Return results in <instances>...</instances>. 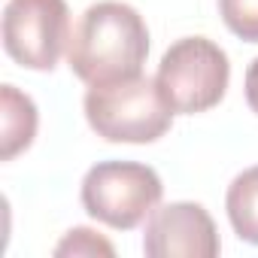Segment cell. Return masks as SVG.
I'll list each match as a JSON object with an SVG mask.
<instances>
[{
    "label": "cell",
    "instance_id": "5",
    "mask_svg": "<svg viewBox=\"0 0 258 258\" xmlns=\"http://www.w3.org/2000/svg\"><path fill=\"white\" fill-rule=\"evenodd\" d=\"M70 31L67 0H10L4 10V49L25 70H55Z\"/></svg>",
    "mask_w": 258,
    "mask_h": 258
},
{
    "label": "cell",
    "instance_id": "2",
    "mask_svg": "<svg viewBox=\"0 0 258 258\" xmlns=\"http://www.w3.org/2000/svg\"><path fill=\"white\" fill-rule=\"evenodd\" d=\"M85 118L91 131L106 143H137V146L161 140L173 124V112L164 103L158 82L143 73L118 82L88 85Z\"/></svg>",
    "mask_w": 258,
    "mask_h": 258
},
{
    "label": "cell",
    "instance_id": "9",
    "mask_svg": "<svg viewBox=\"0 0 258 258\" xmlns=\"http://www.w3.org/2000/svg\"><path fill=\"white\" fill-rule=\"evenodd\" d=\"M219 16L234 37L258 43V0H219Z\"/></svg>",
    "mask_w": 258,
    "mask_h": 258
},
{
    "label": "cell",
    "instance_id": "11",
    "mask_svg": "<svg viewBox=\"0 0 258 258\" xmlns=\"http://www.w3.org/2000/svg\"><path fill=\"white\" fill-rule=\"evenodd\" d=\"M246 103H249V109L258 115V58L249 64V70H246Z\"/></svg>",
    "mask_w": 258,
    "mask_h": 258
},
{
    "label": "cell",
    "instance_id": "10",
    "mask_svg": "<svg viewBox=\"0 0 258 258\" xmlns=\"http://www.w3.org/2000/svg\"><path fill=\"white\" fill-rule=\"evenodd\" d=\"M55 255H58V258H64V255H73V258H97V255L112 258V255H115V246H112L109 240H103V237H100L97 231H91V228H73V231H67L64 240L55 246Z\"/></svg>",
    "mask_w": 258,
    "mask_h": 258
},
{
    "label": "cell",
    "instance_id": "6",
    "mask_svg": "<svg viewBox=\"0 0 258 258\" xmlns=\"http://www.w3.org/2000/svg\"><path fill=\"white\" fill-rule=\"evenodd\" d=\"M143 252L149 258H216L222 252L213 216L195 201L155 207L146 219Z\"/></svg>",
    "mask_w": 258,
    "mask_h": 258
},
{
    "label": "cell",
    "instance_id": "7",
    "mask_svg": "<svg viewBox=\"0 0 258 258\" xmlns=\"http://www.w3.org/2000/svg\"><path fill=\"white\" fill-rule=\"evenodd\" d=\"M37 103L16 85H0V161H13L37 137Z\"/></svg>",
    "mask_w": 258,
    "mask_h": 258
},
{
    "label": "cell",
    "instance_id": "1",
    "mask_svg": "<svg viewBox=\"0 0 258 258\" xmlns=\"http://www.w3.org/2000/svg\"><path fill=\"white\" fill-rule=\"evenodd\" d=\"M149 28L143 16L121 0L91 4L70 31L67 64L85 85L118 82L143 73Z\"/></svg>",
    "mask_w": 258,
    "mask_h": 258
},
{
    "label": "cell",
    "instance_id": "8",
    "mask_svg": "<svg viewBox=\"0 0 258 258\" xmlns=\"http://www.w3.org/2000/svg\"><path fill=\"white\" fill-rule=\"evenodd\" d=\"M225 210L234 234L258 246V164L237 173L225 195Z\"/></svg>",
    "mask_w": 258,
    "mask_h": 258
},
{
    "label": "cell",
    "instance_id": "4",
    "mask_svg": "<svg viewBox=\"0 0 258 258\" xmlns=\"http://www.w3.org/2000/svg\"><path fill=\"white\" fill-rule=\"evenodd\" d=\"M164 182L140 161H100L82 179V207L115 231H134L161 204Z\"/></svg>",
    "mask_w": 258,
    "mask_h": 258
},
{
    "label": "cell",
    "instance_id": "3",
    "mask_svg": "<svg viewBox=\"0 0 258 258\" xmlns=\"http://www.w3.org/2000/svg\"><path fill=\"white\" fill-rule=\"evenodd\" d=\"M155 82L173 115H198L222 103L231 64L225 49L210 37H182L164 52Z\"/></svg>",
    "mask_w": 258,
    "mask_h": 258
}]
</instances>
